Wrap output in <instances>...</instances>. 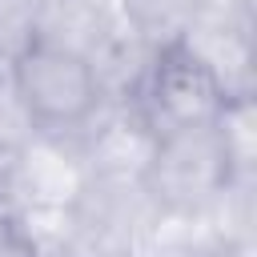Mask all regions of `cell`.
Masks as SVG:
<instances>
[{
	"mask_svg": "<svg viewBox=\"0 0 257 257\" xmlns=\"http://www.w3.org/2000/svg\"><path fill=\"white\" fill-rule=\"evenodd\" d=\"M128 108L157 137H165V133L197 128V124H213L225 108V92L177 40H165L153 52V64L137 96L128 100Z\"/></svg>",
	"mask_w": 257,
	"mask_h": 257,
	"instance_id": "3",
	"label": "cell"
},
{
	"mask_svg": "<svg viewBox=\"0 0 257 257\" xmlns=\"http://www.w3.org/2000/svg\"><path fill=\"white\" fill-rule=\"evenodd\" d=\"M8 76H12L28 116L36 120L40 137H52V141L76 145L80 133L112 104L100 92L92 60L56 52L44 44H32L24 56H16L8 64Z\"/></svg>",
	"mask_w": 257,
	"mask_h": 257,
	"instance_id": "1",
	"label": "cell"
},
{
	"mask_svg": "<svg viewBox=\"0 0 257 257\" xmlns=\"http://www.w3.org/2000/svg\"><path fill=\"white\" fill-rule=\"evenodd\" d=\"M12 237V213H8V205L0 201V245Z\"/></svg>",
	"mask_w": 257,
	"mask_h": 257,
	"instance_id": "7",
	"label": "cell"
},
{
	"mask_svg": "<svg viewBox=\"0 0 257 257\" xmlns=\"http://www.w3.org/2000/svg\"><path fill=\"white\" fill-rule=\"evenodd\" d=\"M233 181H253V177H233L217 120L157 137V149L141 177L149 201L165 217H201Z\"/></svg>",
	"mask_w": 257,
	"mask_h": 257,
	"instance_id": "2",
	"label": "cell"
},
{
	"mask_svg": "<svg viewBox=\"0 0 257 257\" xmlns=\"http://www.w3.org/2000/svg\"><path fill=\"white\" fill-rule=\"evenodd\" d=\"M36 137H40V128H36V120L28 116V108H24L12 76H8V68H4V72H0V185H4L8 165H12ZM0 201H4V197H0Z\"/></svg>",
	"mask_w": 257,
	"mask_h": 257,
	"instance_id": "5",
	"label": "cell"
},
{
	"mask_svg": "<svg viewBox=\"0 0 257 257\" xmlns=\"http://www.w3.org/2000/svg\"><path fill=\"white\" fill-rule=\"evenodd\" d=\"M116 28H120L116 0H40L36 44L96 60Z\"/></svg>",
	"mask_w": 257,
	"mask_h": 257,
	"instance_id": "4",
	"label": "cell"
},
{
	"mask_svg": "<svg viewBox=\"0 0 257 257\" xmlns=\"http://www.w3.org/2000/svg\"><path fill=\"white\" fill-rule=\"evenodd\" d=\"M40 0H0V64L8 68L36 44Z\"/></svg>",
	"mask_w": 257,
	"mask_h": 257,
	"instance_id": "6",
	"label": "cell"
}]
</instances>
